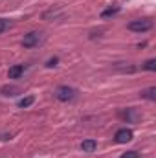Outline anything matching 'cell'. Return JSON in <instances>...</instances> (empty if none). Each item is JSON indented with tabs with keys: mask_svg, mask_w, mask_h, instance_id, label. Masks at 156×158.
<instances>
[{
	"mask_svg": "<svg viewBox=\"0 0 156 158\" xmlns=\"http://www.w3.org/2000/svg\"><path fill=\"white\" fill-rule=\"evenodd\" d=\"M64 19V13H59V11H48L44 13V19Z\"/></svg>",
	"mask_w": 156,
	"mask_h": 158,
	"instance_id": "cell-15",
	"label": "cell"
},
{
	"mask_svg": "<svg viewBox=\"0 0 156 158\" xmlns=\"http://www.w3.org/2000/svg\"><path fill=\"white\" fill-rule=\"evenodd\" d=\"M121 116L127 119L129 123H136V121L140 119V114H138V112H136L134 109H127L125 112H121Z\"/></svg>",
	"mask_w": 156,
	"mask_h": 158,
	"instance_id": "cell-8",
	"label": "cell"
},
{
	"mask_svg": "<svg viewBox=\"0 0 156 158\" xmlns=\"http://www.w3.org/2000/svg\"><path fill=\"white\" fill-rule=\"evenodd\" d=\"M35 103V98L33 96H26V98H22L20 101H18V107L20 109H28V107H31Z\"/></svg>",
	"mask_w": 156,
	"mask_h": 158,
	"instance_id": "cell-12",
	"label": "cell"
},
{
	"mask_svg": "<svg viewBox=\"0 0 156 158\" xmlns=\"http://www.w3.org/2000/svg\"><path fill=\"white\" fill-rule=\"evenodd\" d=\"M26 72V64H13L9 70H7V77L9 79H20Z\"/></svg>",
	"mask_w": 156,
	"mask_h": 158,
	"instance_id": "cell-5",
	"label": "cell"
},
{
	"mask_svg": "<svg viewBox=\"0 0 156 158\" xmlns=\"http://www.w3.org/2000/svg\"><path fill=\"white\" fill-rule=\"evenodd\" d=\"M140 96H142L143 99H149V101H154V99H156V86H149V88H145V90H142V92H140Z\"/></svg>",
	"mask_w": 156,
	"mask_h": 158,
	"instance_id": "cell-9",
	"label": "cell"
},
{
	"mask_svg": "<svg viewBox=\"0 0 156 158\" xmlns=\"http://www.w3.org/2000/svg\"><path fill=\"white\" fill-rule=\"evenodd\" d=\"M127 30L134 31V33H147L153 30V20L151 19H138V20H130L127 24Z\"/></svg>",
	"mask_w": 156,
	"mask_h": 158,
	"instance_id": "cell-2",
	"label": "cell"
},
{
	"mask_svg": "<svg viewBox=\"0 0 156 158\" xmlns=\"http://www.w3.org/2000/svg\"><path fill=\"white\" fill-rule=\"evenodd\" d=\"M119 11H121V9H119L117 6H114V7H109V9H103V11H101V19H103V20L112 19V17H116Z\"/></svg>",
	"mask_w": 156,
	"mask_h": 158,
	"instance_id": "cell-10",
	"label": "cell"
},
{
	"mask_svg": "<svg viewBox=\"0 0 156 158\" xmlns=\"http://www.w3.org/2000/svg\"><path fill=\"white\" fill-rule=\"evenodd\" d=\"M132 131L130 129H127V127H123V129H117L116 134H114V142L116 143H129L130 140H132Z\"/></svg>",
	"mask_w": 156,
	"mask_h": 158,
	"instance_id": "cell-4",
	"label": "cell"
},
{
	"mask_svg": "<svg viewBox=\"0 0 156 158\" xmlns=\"http://www.w3.org/2000/svg\"><path fill=\"white\" fill-rule=\"evenodd\" d=\"M119 158H140V153L138 151H127V153H123Z\"/></svg>",
	"mask_w": 156,
	"mask_h": 158,
	"instance_id": "cell-16",
	"label": "cell"
},
{
	"mask_svg": "<svg viewBox=\"0 0 156 158\" xmlns=\"http://www.w3.org/2000/svg\"><path fill=\"white\" fill-rule=\"evenodd\" d=\"M20 94V88L15 86V85H4L0 86V96H17Z\"/></svg>",
	"mask_w": 156,
	"mask_h": 158,
	"instance_id": "cell-7",
	"label": "cell"
},
{
	"mask_svg": "<svg viewBox=\"0 0 156 158\" xmlns=\"http://www.w3.org/2000/svg\"><path fill=\"white\" fill-rule=\"evenodd\" d=\"M114 68L119 70V72H127V74H132V72L136 70V66H132L130 63H116Z\"/></svg>",
	"mask_w": 156,
	"mask_h": 158,
	"instance_id": "cell-11",
	"label": "cell"
},
{
	"mask_svg": "<svg viewBox=\"0 0 156 158\" xmlns=\"http://www.w3.org/2000/svg\"><path fill=\"white\" fill-rule=\"evenodd\" d=\"M53 96H55V99H57V101H61V103H70V101H74V99L79 96V92L74 88V86L61 85V86H57V88H55Z\"/></svg>",
	"mask_w": 156,
	"mask_h": 158,
	"instance_id": "cell-1",
	"label": "cell"
},
{
	"mask_svg": "<svg viewBox=\"0 0 156 158\" xmlns=\"http://www.w3.org/2000/svg\"><path fill=\"white\" fill-rule=\"evenodd\" d=\"M96 149H97V142L96 140H90L88 138V140H83L81 142V151L83 153H94Z\"/></svg>",
	"mask_w": 156,
	"mask_h": 158,
	"instance_id": "cell-6",
	"label": "cell"
},
{
	"mask_svg": "<svg viewBox=\"0 0 156 158\" xmlns=\"http://www.w3.org/2000/svg\"><path fill=\"white\" fill-rule=\"evenodd\" d=\"M42 40H44V35H42L40 31H30V33L24 35V39H22L20 44H22L24 48L31 50V48H37L39 44H42Z\"/></svg>",
	"mask_w": 156,
	"mask_h": 158,
	"instance_id": "cell-3",
	"label": "cell"
},
{
	"mask_svg": "<svg viewBox=\"0 0 156 158\" xmlns=\"http://www.w3.org/2000/svg\"><path fill=\"white\" fill-rule=\"evenodd\" d=\"M57 63H59V57H51L46 61V68H53V66H57Z\"/></svg>",
	"mask_w": 156,
	"mask_h": 158,
	"instance_id": "cell-17",
	"label": "cell"
},
{
	"mask_svg": "<svg viewBox=\"0 0 156 158\" xmlns=\"http://www.w3.org/2000/svg\"><path fill=\"white\" fill-rule=\"evenodd\" d=\"M142 70H149V72H154V70H156V59H147V61L142 64Z\"/></svg>",
	"mask_w": 156,
	"mask_h": 158,
	"instance_id": "cell-13",
	"label": "cell"
},
{
	"mask_svg": "<svg viewBox=\"0 0 156 158\" xmlns=\"http://www.w3.org/2000/svg\"><path fill=\"white\" fill-rule=\"evenodd\" d=\"M11 28V20H7V19H0V35L4 33V31H7Z\"/></svg>",
	"mask_w": 156,
	"mask_h": 158,
	"instance_id": "cell-14",
	"label": "cell"
}]
</instances>
